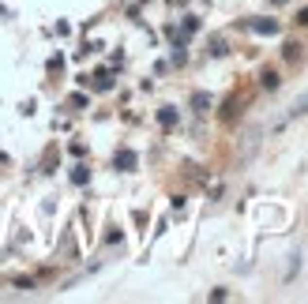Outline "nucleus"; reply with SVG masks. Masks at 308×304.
Instances as JSON below:
<instances>
[{"mask_svg":"<svg viewBox=\"0 0 308 304\" xmlns=\"http://www.w3.org/2000/svg\"><path fill=\"white\" fill-rule=\"evenodd\" d=\"M117 161H120L124 169H132V165H136V154H128V150H124V154H120V158H117Z\"/></svg>","mask_w":308,"mask_h":304,"instance_id":"1","label":"nucleus"}]
</instances>
